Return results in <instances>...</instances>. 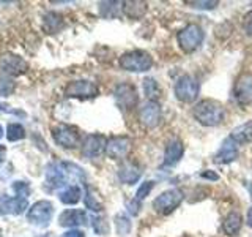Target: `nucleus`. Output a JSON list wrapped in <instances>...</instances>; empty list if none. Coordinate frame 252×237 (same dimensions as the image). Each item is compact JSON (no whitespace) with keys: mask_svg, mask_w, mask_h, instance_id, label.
<instances>
[{"mask_svg":"<svg viewBox=\"0 0 252 237\" xmlns=\"http://www.w3.org/2000/svg\"><path fill=\"white\" fill-rule=\"evenodd\" d=\"M131 149V139L129 136H112L107 141L106 146V155L114 160H122L128 155Z\"/></svg>","mask_w":252,"mask_h":237,"instance_id":"14","label":"nucleus"},{"mask_svg":"<svg viewBox=\"0 0 252 237\" xmlns=\"http://www.w3.org/2000/svg\"><path fill=\"white\" fill-rule=\"evenodd\" d=\"M107 139L102 134H89L81 146V152L85 158L99 157L102 152H106Z\"/></svg>","mask_w":252,"mask_h":237,"instance_id":"13","label":"nucleus"},{"mask_svg":"<svg viewBox=\"0 0 252 237\" xmlns=\"http://www.w3.org/2000/svg\"><path fill=\"white\" fill-rule=\"evenodd\" d=\"M246 223L249 228H252V207L248 210V217H246Z\"/></svg>","mask_w":252,"mask_h":237,"instance_id":"42","label":"nucleus"},{"mask_svg":"<svg viewBox=\"0 0 252 237\" xmlns=\"http://www.w3.org/2000/svg\"><path fill=\"white\" fill-rule=\"evenodd\" d=\"M0 68H2L6 75H21L26 71L27 63L24 62L19 55H13V54H5L2 59H0Z\"/></svg>","mask_w":252,"mask_h":237,"instance_id":"19","label":"nucleus"},{"mask_svg":"<svg viewBox=\"0 0 252 237\" xmlns=\"http://www.w3.org/2000/svg\"><path fill=\"white\" fill-rule=\"evenodd\" d=\"M0 111H3V113H14V111L8 105H5V103H0Z\"/></svg>","mask_w":252,"mask_h":237,"instance_id":"41","label":"nucleus"},{"mask_svg":"<svg viewBox=\"0 0 252 237\" xmlns=\"http://www.w3.org/2000/svg\"><path fill=\"white\" fill-rule=\"evenodd\" d=\"M243 29L248 35L252 37V11H249L243 19Z\"/></svg>","mask_w":252,"mask_h":237,"instance_id":"37","label":"nucleus"},{"mask_svg":"<svg viewBox=\"0 0 252 237\" xmlns=\"http://www.w3.org/2000/svg\"><path fill=\"white\" fill-rule=\"evenodd\" d=\"M173 92H175L177 100L183 101V103H192L197 100V97H199L200 84L194 76L183 75L177 79L175 87H173Z\"/></svg>","mask_w":252,"mask_h":237,"instance_id":"6","label":"nucleus"},{"mask_svg":"<svg viewBox=\"0 0 252 237\" xmlns=\"http://www.w3.org/2000/svg\"><path fill=\"white\" fill-rule=\"evenodd\" d=\"M29 207V201L26 198H19V196H6L2 195L0 196V213L2 215H19V213L26 212Z\"/></svg>","mask_w":252,"mask_h":237,"instance_id":"15","label":"nucleus"},{"mask_svg":"<svg viewBox=\"0 0 252 237\" xmlns=\"http://www.w3.org/2000/svg\"><path fill=\"white\" fill-rule=\"evenodd\" d=\"M181 202H183V192L178 188H170L155 198L153 209L161 215H169L175 209H178Z\"/></svg>","mask_w":252,"mask_h":237,"instance_id":"5","label":"nucleus"},{"mask_svg":"<svg viewBox=\"0 0 252 237\" xmlns=\"http://www.w3.org/2000/svg\"><path fill=\"white\" fill-rule=\"evenodd\" d=\"M81 198H82V190L79 185H69L63 190V192H60V195H59V199L66 205L77 204L79 201H81Z\"/></svg>","mask_w":252,"mask_h":237,"instance_id":"23","label":"nucleus"},{"mask_svg":"<svg viewBox=\"0 0 252 237\" xmlns=\"http://www.w3.org/2000/svg\"><path fill=\"white\" fill-rule=\"evenodd\" d=\"M218 5H219V2H216V0H207V2L194 0V2H191V6L197 8V10H213V8H216Z\"/></svg>","mask_w":252,"mask_h":237,"instance_id":"34","label":"nucleus"},{"mask_svg":"<svg viewBox=\"0 0 252 237\" xmlns=\"http://www.w3.org/2000/svg\"><path fill=\"white\" fill-rule=\"evenodd\" d=\"M85 205H87V209H90L93 212L102 210V202L98 199V196L93 193V190L90 187L87 188V193H85Z\"/></svg>","mask_w":252,"mask_h":237,"instance_id":"30","label":"nucleus"},{"mask_svg":"<svg viewBox=\"0 0 252 237\" xmlns=\"http://www.w3.org/2000/svg\"><path fill=\"white\" fill-rule=\"evenodd\" d=\"M92 226L94 229V233L99 234V236H104V234L109 233V226L106 223V220L101 218V217H93L92 218Z\"/></svg>","mask_w":252,"mask_h":237,"instance_id":"32","label":"nucleus"},{"mask_svg":"<svg viewBox=\"0 0 252 237\" xmlns=\"http://www.w3.org/2000/svg\"><path fill=\"white\" fill-rule=\"evenodd\" d=\"M62 237H85V234L82 231H79V229H71V231L65 233Z\"/></svg>","mask_w":252,"mask_h":237,"instance_id":"39","label":"nucleus"},{"mask_svg":"<svg viewBox=\"0 0 252 237\" xmlns=\"http://www.w3.org/2000/svg\"><path fill=\"white\" fill-rule=\"evenodd\" d=\"M115 221V231L120 237H125L128 236L129 231H131V220L128 215H125V213H118L114 218Z\"/></svg>","mask_w":252,"mask_h":237,"instance_id":"26","label":"nucleus"},{"mask_svg":"<svg viewBox=\"0 0 252 237\" xmlns=\"http://www.w3.org/2000/svg\"><path fill=\"white\" fill-rule=\"evenodd\" d=\"M144 93L148 97V100H155L159 97L161 89H159V84H158L153 78H147L144 81Z\"/></svg>","mask_w":252,"mask_h":237,"instance_id":"27","label":"nucleus"},{"mask_svg":"<svg viewBox=\"0 0 252 237\" xmlns=\"http://www.w3.org/2000/svg\"><path fill=\"white\" fill-rule=\"evenodd\" d=\"M3 136V128H2V125H0V138Z\"/></svg>","mask_w":252,"mask_h":237,"instance_id":"43","label":"nucleus"},{"mask_svg":"<svg viewBox=\"0 0 252 237\" xmlns=\"http://www.w3.org/2000/svg\"><path fill=\"white\" fill-rule=\"evenodd\" d=\"M243 226V217L240 215L238 212H230L225 217L224 223H222V229L227 236H236L240 234Z\"/></svg>","mask_w":252,"mask_h":237,"instance_id":"22","label":"nucleus"},{"mask_svg":"<svg viewBox=\"0 0 252 237\" xmlns=\"http://www.w3.org/2000/svg\"><path fill=\"white\" fill-rule=\"evenodd\" d=\"M87 213L84 210H79V209H69L65 210L59 217V225L60 226H65V228H76V226H84L87 225Z\"/></svg>","mask_w":252,"mask_h":237,"instance_id":"20","label":"nucleus"},{"mask_svg":"<svg viewBox=\"0 0 252 237\" xmlns=\"http://www.w3.org/2000/svg\"><path fill=\"white\" fill-rule=\"evenodd\" d=\"M85 179L84 169L71 161H54L46 168V187L51 192L62 187L76 185L71 182H85Z\"/></svg>","mask_w":252,"mask_h":237,"instance_id":"1","label":"nucleus"},{"mask_svg":"<svg viewBox=\"0 0 252 237\" xmlns=\"http://www.w3.org/2000/svg\"><path fill=\"white\" fill-rule=\"evenodd\" d=\"M238 142L233 141L230 136H228L227 139L222 141V144H220L218 154L215 157V161L219 163V164H228L235 161L236 158H238L240 155V150H238Z\"/></svg>","mask_w":252,"mask_h":237,"instance_id":"16","label":"nucleus"},{"mask_svg":"<svg viewBox=\"0 0 252 237\" xmlns=\"http://www.w3.org/2000/svg\"><path fill=\"white\" fill-rule=\"evenodd\" d=\"M183 152H185L183 142L180 139H172L167 144V147H165L162 168H172V166L180 163L181 157H183Z\"/></svg>","mask_w":252,"mask_h":237,"instance_id":"18","label":"nucleus"},{"mask_svg":"<svg viewBox=\"0 0 252 237\" xmlns=\"http://www.w3.org/2000/svg\"><path fill=\"white\" fill-rule=\"evenodd\" d=\"M13 190H14L16 196L26 198V199H27L29 195H30V185L27 184V182H22V180L14 182V184H13Z\"/></svg>","mask_w":252,"mask_h":237,"instance_id":"33","label":"nucleus"},{"mask_svg":"<svg viewBox=\"0 0 252 237\" xmlns=\"http://www.w3.org/2000/svg\"><path fill=\"white\" fill-rule=\"evenodd\" d=\"M199 176L202 177V179H207V180H219V176L216 172H213V171H210V169H207V171H202Z\"/></svg>","mask_w":252,"mask_h":237,"instance_id":"38","label":"nucleus"},{"mask_svg":"<svg viewBox=\"0 0 252 237\" xmlns=\"http://www.w3.org/2000/svg\"><path fill=\"white\" fill-rule=\"evenodd\" d=\"M63 27V18L57 13H47L43 18V29L46 34H57Z\"/></svg>","mask_w":252,"mask_h":237,"instance_id":"24","label":"nucleus"},{"mask_svg":"<svg viewBox=\"0 0 252 237\" xmlns=\"http://www.w3.org/2000/svg\"><path fill=\"white\" fill-rule=\"evenodd\" d=\"M233 98L240 106H248L252 103V75L244 73L236 79L233 87Z\"/></svg>","mask_w":252,"mask_h":237,"instance_id":"12","label":"nucleus"},{"mask_svg":"<svg viewBox=\"0 0 252 237\" xmlns=\"http://www.w3.org/2000/svg\"><path fill=\"white\" fill-rule=\"evenodd\" d=\"M114 97L118 108L122 111H132L139 103V93L136 87L128 84V82H120L115 87Z\"/></svg>","mask_w":252,"mask_h":237,"instance_id":"9","label":"nucleus"},{"mask_svg":"<svg viewBox=\"0 0 252 237\" xmlns=\"http://www.w3.org/2000/svg\"><path fill=\"white\" fill-rule=\"evenodd\" d=\"M120 67L131 73H145L153 67V57L147 51L134 49L120 57Z\"/></svg>","mask_w":252,"mask_h":237,"instance_id":"3","label":"nucleus"},{"mask_svg":"<svg viewBox=\"0 0 252 237\" xmlns=\"http://www.w3.org/2000/svg\"><path fill=\"white\" fill-rule=\"evenodd\" d=\"M65 97L68 98H81V100H89V98H94L99 93L98 85L87 81V79H79V81H71L66 87H65Z\"/></svg>","mask_w":252,"mask_h":237,"instance_id":"7","label":"nucleus"},{"mask_svg":"<svg viewBox=\"0 0 252 237\" xmlns=\"http://www.w3.org/2000/svg\"><path fill=\"white\" fill-rule=\"evenodd\" d=\"M126 207H128V212L131 213V215H139V212H140V207H142V202L140 201H137L136 198H134L132 201H129V202H126Z\"/></svg>","mask_w":252,"mask_h":237,"instance_id":"35","label":"nucleus"},{"mask_svg":"<svg viewBox=\"0 0 252 237\" xmlns=\"http://www.w3.org/2000/svg\"><path fill=\"white\" fill-rule=\"evenodd\" d=\"M249 193H251V198H252V187L249 188Z\"/></svg>","mask_w":252,"mask_h":237,"instance_id":"44","label":"nucleus"},{"mask_svg":"<svg viewBox=\"0 0 252 237\" xmlns=\"http://www.w3.org/2000/svg\"><path fill=\"white\" fill-rule=\"evenodd\" d=\"M122 2H102L99 3V10H101V14L104 16V18H114V16L118 14V10L123 11V6H120Z\"/></svg>","mask_w":252,"mask_h":237,"instance_id":"28","label":"nucleus"},{"mask_svg":"<svg viewBox=\"0 0 252 237\" xmlns=\"http://www.w3.org/2000/svg\"><path fill=\"white\" fill-rule=\"evenodd\" d=\"M52 138L63 149H74L79 146L81 134H79V130L76 126L60 123L52 128Z\"/></svg>","mask_w":252,"mask_h":237,"instance_id":"8","label":"nucleus"},{"mask_svg":"<svg viewBox=\"0 0 252 237\" xmlns=\"http://www.w3.org/2000/svg\"><path fill=\"white\" fill-rule=\"evenodd\" d=\"M230 138L238 144H252V120L236 126L230 133Z\"/></svg>","mask_w":252,"mask_h":237,"instance_id":"21","label":"nucleus"},{"mask_svg":"<svg viewBox=\"0 0 252 237\" xmlns=\"http://www.w3.org/2000/svg\"><path fill=\"white\" fill-rule=\"evenodd\" d=\"M153 187H155V182H153V180H145V182H142V185L139 187V190L136 192V199L142 202L150 193H152Z\"/></svg>","mask_w":252,"mask_h":237,"instance_id":"31","label":"nucleus"},{"mask_svg":"<svg viewBox=\"0 0 252 237\" xmlns=\"http://www.w3.org/2000/svg\"><path fill=\"white\" fill-rule=\"evenodd\" d=\"M6 158V149L3 146H0V163H3Z\"/></svg>","mask_w":252,"mask_h":237,"instance_id":"40","label":"nucleus"},{"mask_svg":"<svg viewBox=\"0 0 252 237\" xmlns=\"http://www.w3.org/2000/svg\"><path fill=\"white\" fill-rule=\"evenodd\" d=\"M192 116L203 126H216L224 120V106L216 100H202L192 108Z\"/></svg>","mask_w":252,"mask_h":237,"instance_id":"2","label":"nucleus"},{"mask_svg":"<svg viewBox=\"0 0 252 237\" xmlns=\"http://www.w3.org/2000/svg\"><path fill=\"white\" fill-rule=\"evenodd\" d=\"M41 237H51L49 234H44V236H41Z\"/></svg>","mask_w":252,"mask_h":237,"instance_id":"45","label":"nucleus"},{"mask_svg":"<svg viewBox=\"0 0 252 237\" xmlns=\"http://www.w3.org/2000/svg\"><path fill=\"white\" fill-rule=\"evenodd\" d=\"M14 89V84L8 79H0V95H8Z\"/></svg>","mask_w":252,"mask_h":237,"instance_id":"36","label":"nucleus"},{"mask_svg":"<svg viewBox=\"0 0 252 237\" xmlns=\"http://www.w3.org/2000/svg\"><path fill=\"white\" fill-rule=\"evenodd\" d=\"M142 169L134 161H123L118 168V180L125 185H134L140 180Z\"/></svg>","mask_w":252,"mask_h":237,"instance_id":"17","label":"nucleus"},{"mask_svg":"<svg viewBox=\"0 0 252 237\" xmlns=\"http://www.w3.org/2000/svg\"><path fill=\"white\" fill-rule=\"evenodd\" d=\"M205 34L199 24H188L186 27H183L177 35L178 46L181 47V51L185 52H194L200 47L203 43Z\"/></svg>","mask_w":252,"mask_h":237,"instance_id":"4","label":"nucleus"},{"mask_svg":"<svg viewBox=\"0 0 252 237\" xmlns=\"http://www.w3.org/2000/svg\"><path fill=\"white\" fill-rule=\"evenodd\" d=\"M147 11L145 2H125L123 3V13L129 19H140Z\"/></svg>","mask_w":252,"mask_h":237,"instance_id":"25","label":"nucleus"},{"mask_svg":"<svg viewBox=\"0 0 252 237\" xmlns=\"http://www.w3.org/2000/svg\"><path fill=\"white\" fill-rule=\"evenodd\" d=\"M54 215V204L51 201H38L27 212V218L32 225L44 228L51 223Z\"/></svg>","mask_w":252,"mask_h":237,"instance_id":"10","label":"nucleus"},{"mask_svg":"<svg viewBox=\"0 0 252 237\" xmlns=\"http://www.w3.org/2000/svg\"><path fill=\"white\" fill-rule=\"evenodd\" d=\"M6 138L11 142L21 141L26 138V130H24V126L19 123H10L8 125V130H6Z\"/></svg>","mask_w":252,"mask_h":237,"instance_id":"29","label":"nucleus"},{"mask_svg":"<svg viewBox=\"0 0 252 237\" xmlns=\"http://www.w3.org/2000/svg\"><path fill=\"white\" fill-rule=\"evenodd\" d=\"M140 123L147 128H156L162 120V109L161 105L155 100H148L144 106L140 108Z\"/></svg>","mask_w":252,"mask_h":237,"instance_id":"11","label":"nucleus"}]
</instances>
